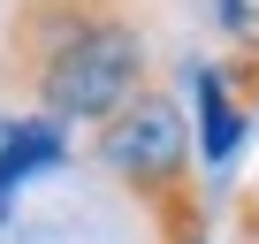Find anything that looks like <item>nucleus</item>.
Listing matches in <instances>:
<instances>
[{
    "label": "nucleus",
    "instance_id": "f257e3e1",
    "mask_svg": "<svg viewBox=\"0 0 259 244\" xmlns=\"http://www.w3.org/2000/svg\"><path fill=\"white\" fill-rule=\"evenodd\" d=\"M0 76L31 114L99 130L138 92H153V31L138 0H8Z\"/></svg>",
    "mask_w": 259,
    "mask_h": 244
},
{
    "label": "nucleus",
    "instance_id": "f03ea898",
    "mask_svg": "<svg viewBox=\"0 0 259 244\" xmlns=\"http://www.w3.org/2000/svg\"><path fill=\"white\" fill-rule=\"evenodd\" d=\"M99 168L130 191V206H138L153 221L160 244H198L206 236V191H198V138H191V114L176 107V92H138L122 114L99 122L92 138Z\"/></svg>",
    "mask_w": 259,
    "mask_h": 244
},
{
    "label": "nucleus",
    "instance_id": "7ed1b4c3",
    "mask_svg": "<svg viewBox=\"0 0 259 244\" xmlns=\"http://www.w3.org/2000/svg\"><path fill=\"white\" fill-rule=\"evenodd\" d=\"M69 160V122L54 114H16V122H0V229L16 221V198L31 176L61 168Z\"/></svg>",
    "mask_w": 259,
    "mask_h": 244
},
{
    "label": "nucleus",
    "instance_id": "20e7f679",
    "mask_svg": "<svg viewBox=\"0 0 259 244\" xmlns=\"http://www.w3.org/2000/svg\"><path fill=\"white\" fill-rule=\"evenodd\" d=\"M191 114H198V160L206 168H229L236 145H244V130H251V114L236 107L221 61H191Z\"/></svg>",
    "mask_w": 259,
    "mask_h": 244
},
{
    "label": "nucleus",
    "instance_id": "39448f33",
    "mask_svg": "<svg viewBox=\"0 0 259 244\" xmlns=\"http://www.w3.org/2000/svg\"><path fill=\"white\" fill-rule=\"evenodd\" d=\"M221 76H229L236 107H244V114H259V38H236V61H221Z\"/></svg>",
    "mask_w": 259,
    "mask_h": 244
},
{
    "label": "nucleus",
    "instance_id": "423d86ee",
    "mask_svg": "<svg viewBox=\"0 0 259 244\" xmlns=\"http://www.w3.org/2000/svg\"><path fill=\"white\" fill-rule=\"evenodd\" d=\"M213 23L229 38H259V8H251V0H213Z\"/></svg>",
    "mask_w": 259,
    "mask_h": 244
},
{
    "label": "nucleus",
    "instance_id": "0eeeda50",
    "mask_svg": "<svg viewBox=\"0 0 259 244\" xmlns=\"http://www.w3.org/2000/svg\"><path fill=\"white\" fill-rule=\"evenodd\" d=\"M236 236H244V244H259V191H244V198H236Z\"/></svg>",
    "mask_w": 259,
    "mask_h": 244
},
{
    "label": "nucleus",
    "instance_id": "6e6552de",
    "mask_svg": "<svg viewBox=\"0 0 259 244\" xmlns=\"http://www.w3.org/2000/svg\"><path fill=\"white\" fill-rule=\"evenodd\" d=\"M8 244H61V236H54V229H16Z\"/></svg>",
    "mask_w": 259,
    "mask_h": 244
},
{
    "label": "nucleus",
    "instance_id": "1a4fd4ad",
    "mask_svg": "<svg viewBox=\"0 0 259 244\" xmlns=\"http://www.w3.org/2000/svg\"><path fill=\"white\" fill-rule=\"evenodd\" d=\"M198 244H206V236H198Z\"/></svg>",
    "mask_w": 259,
    "mask_h": 244
}]
</instances>
